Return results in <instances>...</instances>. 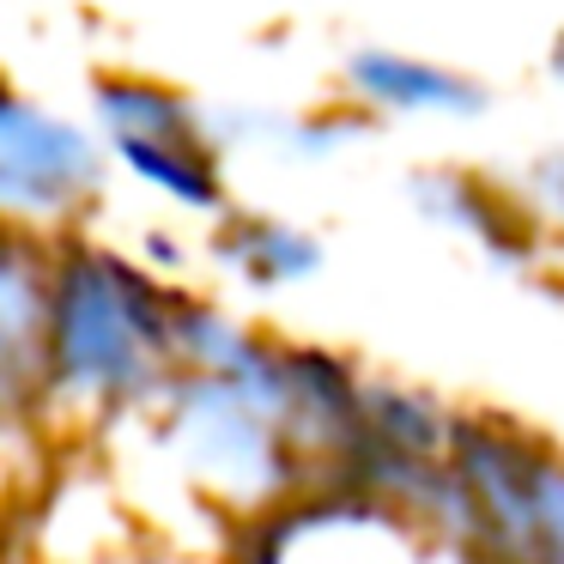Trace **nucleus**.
Listing matches in <instances>:
<instances>
[{"mask_svg": "<svg viewBox=\"0 0 564 564\" xmlns=\"http://www.w3.org/2000/svg\"><path fill=\"white\" fill-rule=\"evenodd\" d=\"M552 79H558V86H564V31H558V37H552Z\"/></svg>", "mask_w": 564, "mask_h": 564, "instance_id": "10", "label": "nucleus"}, {"mask_svg": "<svg viewBox=\"0 0 564 564\" xmlns=\"http://www.w3.org/2000/svg\"><path fill=\"white\" fill-rule=\"evenodd\" d=\"M213 261L231 273L243 292H297L322 273L328 249L316 231L280 219V213H249L225 207L213 219Z\"/></svg>", "mask_w": 564, "mask_h": 564, "instance_id": "7", "label": "nucleus"}, {"mask_svg": "<svg viewBox=\"0 0 564 564\" xmlns=\"http://www.w3.org/2000/svg\"><path fill=\"white\" fill-rule=\"evenodd\" d=\"M419 534L443 564H564V449L522 419L462 406Z\"/></svg>", "mask_w": 564, "mask_h": 564, "instance_id": "2", "label": "nucleus"}, {"mask_svg": "<svg viewBox=\"0 0 564 564\" xmlns=\"http://www.w3.org/2000/svg\"><path fill=\"white\" fill-rule=\"evenodd\" d=\"M188 285L140 256L55 237L50 316H43V437L91 449L122 431L176 370V322Z\"/></svg>", "mask_w": 564, "mask_h": 564, "instance_id": "1", "label": "nucleus"}, {"mask_svg": "<svg viewBox=\"0 0 564 564\" xmlns=\"http://www.w3.org/2000/svg\"><path fill=\"white\" fill-rule=\"evenodd\" d=\"M176 534H159L122 503L91 455L67 449L50 462L19 522V564H213Z\"/></svg>", "mask_w": 564, "mask_h": 564, "instance_id": "3", "label": "nucleus"}, {"mask_svg": "<svg viewBox=\"0 0 564 564\" xmlns=\"http://www.w3.org/2000/svg\"><path fill=\"white\" fill-rule=\"evenodd\" d=\"M413 207L425 213L443 237L467 243L479 261H491V268L528 273V268H540V261H546L522 188L498 183V176H486V171L431 164V171L413 176Z\"/></svg>", "mask_w": 564, "mask_h": 564, "instance_id": "5", "label": "nucleus"}, {"mask_svg": "<svg viewBox=\"0 0 564 564\" xmlns=\"http://www.w3.org/2000/svg\"><path fill=\"white\" fill-rule=\"evenodd\" d=\"M104 188V152L62 116H43L31 98L0 86V219L67 237L86 225Z\"/></svg>", "mask_w": 564, "mask_h": 564, "instance_id": "4", "label": "nucleus"}, {"mask_svg": "<svg viewBox=\"0 0 564 564\" xmlns=\"http://www.w3.org/2000/svg\"><path fill=\"white\" fill-rule=\"evenodd\" d=\"M516 188H522L528 213H534V231H540L546 261L564 268V152H540V159L522 171Z\"/></svg>", "mask_w": 564, "mask_h": 564, "instance_id": "9", "label": "nucleus"}, {"mask_svg": "<svg viewBox=\"0 0 564 564\" xmlns=\"http://www.w3.org/2000/svg\"><path fill=\"white\" fill-rule=\"evenodd\" d=\"M346 104L358 116H394V122H474V116H486V86L437 55L352 50L346 55Z\"/></svg>", "mask_w": 564, "mask_h": 564, "instance_id": "6", "label": "nucleus"}, {"mask_svg": "<svg viewBox=\"0 0 564 564\" xmlns=\"http://www.w3.org/2000/svg\"><path fill=\"white\" fill-rule=\"evenodd\" d=\"M98 110L110 122V147L116 140H219L200 104H188L159 79H98Z\"/></svg>", "mask_w": 564, "mask_h": 564, "instance_id": "8", "label": "nucleus"}]
</instances>
